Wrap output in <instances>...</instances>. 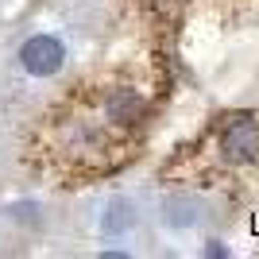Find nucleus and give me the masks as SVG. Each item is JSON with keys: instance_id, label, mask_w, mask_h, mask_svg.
<instances>
[{"instance_id": "1", "label": "nucleus", "mask_w": 259, "mask_h": 259, "mask_svg": "<svg viewBox=\"0 0 259 259\" xmlns=\"http://www.w3.org/2000/svg\"><path fill=\"white\" fill-rule=\"evenodd\" d=\"M217 151L228 166H248L259 159V120L251 112H232L217 128Z\"/></svg>"}, {"instance_id": "2", "label": "nucleus", "mask_w": 259, "mask_h": 259, "mask_svg": "<svg viewBox=\"0 0 259 259\" xmlns=\"http://www.w3.org/2000/svg\"><path fill=\"white\" fill-rule=\"evenodd\" d=\"M20 62L27 74L35 77H51L62 70L66 62V47L54 39V35H35V39H27V43L20 47Z\"/></svg>"}, {"instance_id": "3", "label": "nucleus", "mask_w": 259, "mask_h": 259, "mask_svg": "<svg viewBox=\"0 0 259 259\" xmlns=\"http://www.w3.org/2000/svg\"><path fill=\"white\" fill-rule=\"evenodd\" d=\"M105 116L112 124H136L143 116V97L136 89H108L105 93Z\"/></svg>"}, {"instance_id": "4", "label": "nucleus", "mask_w": 259, "mask_h": 259, "mask_svg": "<svg viewBox=\"0 0 259 259\" xmlns=\"http://www.w3.org/2000/svg\"><path fill=\"white\" fill-rule=\"evenodd\" d=\"M197 221H201V201H194V197H174V201H166V225L186 228V225H197Z\"/></svg>"}, {"instance_id": "5", "label": "nucleus", "mask_w": 259, "mask_h": 259, "mask_svg": "<svg viewBox=\"0 0 259 259\" xmlns=\"http://www.w3.org/2000/svg\"><path fill=\"white\" fill-rule=\"evenodd\" d=\"M101 225H105V232H108V236H120L124 228H132V225H136V209H132L128 201H112Z\"/></svg>"}]
</instances>
